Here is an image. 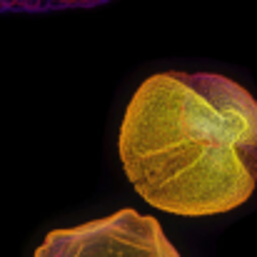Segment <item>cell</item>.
Returning <instances> with one entry per match:
<instances>
[{"label":"cell","instance_id":"cell-2","mask_svg":"<svg viewBox=\"0 0 257 257\" xmlns=\"http://www.w3.org/2000/svg\"><path fill=\"white\" fill-rule=\"evenodd\" d=\"M35 257H182L158 217L133 207L75 227L50 230Z\"/></svg>","mask_w":257,"mask_h":257},{"label":"cell","instance_id":"cell-1","mask_svg":"<svg viewBox=\"0 0 257 257\" xmlns=\"http://www.w3.org/2000/svg\"><path fill=\"white\" fill-rule=\"evenodd\" d=\"M117 155L130 185L160 212H232L257 190V97L220 73L148 75L125 107Z\"/></svg>","mask_w":257,"mask_h":257}]
</instances>
